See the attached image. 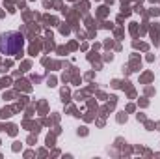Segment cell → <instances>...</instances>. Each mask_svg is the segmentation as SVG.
<instances>
[{"instance_id": "6da1fadb", "label": "cell", "mask_w": 160, "mask_h": 159, "mask_svg": "<svg viewBox=\"0 0 160 159\" xmlns=\"http://www.w3.org/2000/svg\"><path fill=\"white\" fill-rule=\"evenodd\" d=\"M24 47V36L21 32H6L0 36V52L15 56Z\"/></svg>"}]
</instances>
